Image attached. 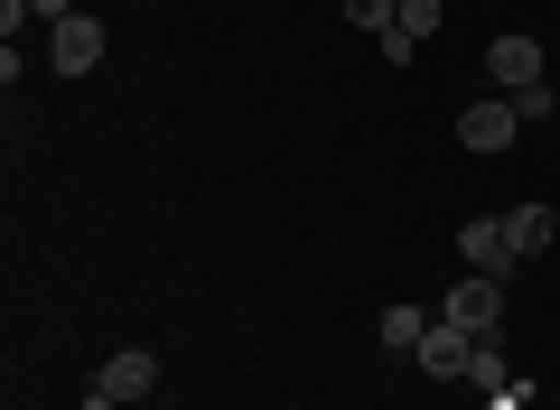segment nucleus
Masks as SVG:
<instances>
[{
  "label": "nucleus",
  "instance_id": "14",
  "mask_svg": "<svg viewBox=\"0 0 560 410\" xmlns=\"http://www.w3.org/2000/svg\"><path fill=\"white\" fill-rule=\"evenodd\" d=\"M75 410H121V401H113V391H103V383H94V391H84V401H75Z\"/></svg>",
  "mask_w": 560,
  "mask_h": 410
},
{
  "label": "nucleus",
  "instance_id": "4",
  "mask_svg": "<svg viewBox=\"0 0 560 410\" xmlns=\"http://www.w3.org/2000/svg\"><path fill=\"white\" fill-rule=\"evenodd\" d=\"M514 131H523V113H514V103H504V94H486V103H467V113H458V140H467V150H477V159L514 150Z\"/></svg>",
  "mask_w": 560,
  "mask_h": 410
},
{
  "label": "nucleus",
  "instance_id": "1",
  "mask_svg": "<svg viewBox=\"0 0 560 410\" xmlns=\"http://www.w3.org/2000/svg\"><path fill=\"white\" fill-rule=\"evenodd\" d=\"M440 317H448V327H458V336H477V345H495V336H504V280H486V271L448 280Z\"/></svg>",
  "mask_w": 560,
  "mask_h": 410
},
{
  "label": "nucleus",
  "instance_id": "2",
  "mask_svg": "<svg viewBox=\"0 0 560 410\" xmlns=\"http://www.w3.org/2000/svg\"><path fill=\"white\" fill-rule=\"evenodd\" d=\"M458 261H467V271H486V280H514V234H504V215H467L458 224Z\"/></svg>",
  "mask_w": 560,
  "mask_h": 410
},
{
  "label": "nucleus",
  "instance_id": "12",
  "mask_svg": "<svg viewBox=\"0 0 560 410\" xmlns=\"http://www.w3.org/2000/svg\"><path fill=\"white\" fill-rule=\"evenodd\" d=\"M504 103H514L523 121H551V84H523V94H504Z\"/></svg>",
  "mask_w": 560,
  "mask_h": 410
},
{
  "label": "nucleus",
  "instance_id": "7",
  "mask_svg": "<svg viewBox=\"0 0 560 410\" xmlns=\"http://www.w3.org/2000/svg\"><path fill=\"white\" fill-rule=\"evenodd\" d=\"M420 373H430V383H467V364H477V336H458L448 327V317H430V336H420Z\"/></svg>",
  "mask_w": 560,
  "mask_h": 410
},
{
  "label": "nucleus",
  "instance_id": "6",
  "mask_svg": "<svg viewBox=\"0 0 560 410\" xmlns=\"http://www.w3.org/2000/svg\"><path fill=\"white\" fill-rule=\"evenodd\" d=\"M486 75H495V94H523V84H551V75H541V38L504 28V38L486 47Z\"/></svg>",
  "mask_w": 560,
  "mask_h": 410
},
{
  "label": "nucleus",
  "instance_id": "3",
  "mask_svg": "<svg viewBox=\"0 0 560 410\" xmlns=\"http://www.w3.org/2000/svg\"><path fill=\"white\" fill-rule=\"evenodd\" d=\"M94 383L113 391L121 410H140L150 391H160V354H150V345H121V354H103V373H94Z\"/></svg>",
  "mask_w": 560,
  "mask_h": 410
},
{
  "label": "nucleus",
  "instance_id": "5",
  "mask_svg": "<svg viewBox=\"0 0 560 410\" xmlns=\"http://www.w3.org/2000/svg\"><path fill=\"white\" fill-rule=\"evenodd\" d=\"M47 66H57V75H94V66H103V20H84V10L57 20V28H47Z\"/></svg>",
  "mask_w": 560,
  "mask_h": 410
},
{
  "label": "nucleus",
  "instance_id": "8",
  "mask_svg": "<svg viewBox=\"0 0 560 410\" xmlns=\"http://www.w3.org/2000/svg\"><path fill=\"white\" fill-rule=\"evenodd\" d=\"M504 234H514V253L533 261V253H551V243H560V215L541 206V196H523V206H504Z\"/></svg>",
  "mask_w": 560,
  "mask_h": 410
},
{
  "label": "nucleus",
  "instance_id": "11",
  "mask_svg": "<svg viewBox=\"0 0 560 410\" xmlns=\"http://www.w3.org/2000/svg\"><path fill=\"white\" fill-rule=\"evenodd\" d=\"M346 28H374V38H393V28H401V0H346Z\"/></svg>",
  "mask_w": 560,
  "mask_h": 410
},
{
  "label": "nucleus",
  "instance_id": "15",
  "mask_svg": "<svg viewBox=\"0 0 560 410\" xmlns=\"http://www.w3.org/2000/svg\"><path fill=\"white\" fill-rule=\"evenodd\" d=\"M551 410H560V391H551Z\"/></svg>",
  "mask_w": 560,
  "mask_h": 410
},
{
  "label": "nucleus",
  "instance_id": "13",
  "mask_svg": "<svg viewBox=\"0 0 560 410\" xmlns=\"http://www.w3.org/2000/svg\"><path fill=\"white\" fill-rule=\"evenodd\" d=\"M28 20H47V28H57V20H75V0H28Z\"/></svg>",
  "mask_w": 560,
  "mask_h": 410
},
{
  "label": "nucleus",
  "instance_id": "9",
  "mask_svg": "<svg viewBox=\"0 0 560 410\" xmlns=\"http://www.w3.org/2000/svg\"><path fill=\"white\" fill-rule=\"evenodd\" d=\"M374 336H383V345H393V354H411L420 336H430V308H411V298H393V308H383V327H374Z\"/></svg>",
  "mask_w": 560,
  "mask_h": 410
},
{
  "label": "nucleus",
  "instance_id": "10",
  "mask_svg": "<svg viewBox=\"0 0 560 410\" xmlns=\"http://www.w3.org/2000/svg\"><path fill=\"white\" fill-rule=\"evenodd\" d=\"M440 20H448V0H401V38H411V47L440 38Z\"/></svg>",
  "mask_w": 560,
  "mask_h": 410
}]
</instances>
